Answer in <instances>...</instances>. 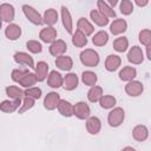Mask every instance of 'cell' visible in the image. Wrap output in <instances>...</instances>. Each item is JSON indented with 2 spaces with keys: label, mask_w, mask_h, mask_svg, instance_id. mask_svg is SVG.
<instances>
[{
  "label": "cell",
  "mask_w": 151,
  "mask_h": 151,
  "mask_svg": "<svg viewBox=\"0 0 151 151\" xmlns=\"http://www.w3.org/2000/svg\"><path fill=\"white\" fill-rule=\"evenodd\" d=\"M80 61L84 66L87 67H96L99 64V54L97 51L92 48H85L80 53Z\"/></svg>",
  "instance_id": "cell-1"
},
{
  "label": "cell",
  "mask_w": 151,
  "mask_h": 151,
  "mask_svg": "<svg viewBox=\"0 0 151 151\" xmlns=\"http://www.w3.org/2000/svg\"><path fill=\"white\" fill-rule=\"evenodd\" d=\"M125 118V112L122 107H112V110L109 112L107 116V122L109 125L112 127H118Z\"/></svg>",
  "instance_id": "cell-2"
},
{
  "label": "cell",
  "mask_w": 151,
  "mask_h": 151,
  "mask_svg": "<svg viewBox=\"0 0 151 151\" xmlns=\"http://www.w3.org/2000/svg\"><path fill=\"white\" fill-rule=\"evenodd\" d=\"M22 12H24L25 17L28 19V21H31L33 25L40 26V25L44 24L42 17H41L40 13H39L35 8H33L32 6H29V5H24V6H22Z\"/></svg>",
  "instance_id": "cell-3"
},
{
  "label": "cell",
  "mask_w": 151,
  "mask_h": 151,
  "mask_svg": "<svg viewBox=\"0 0 151 151\" xmlns=\"http://www.w3.org/2000/svg\"><path fill=\"white\" fill-rule=\"evenodd\" d=\"M143 91H144V86L138 80H130L125 85V92L130 97H138L143 93Z\"/></svg>",
  "instance_id": "cell-4"
},
{
  "label": "cell",
  "mask_w": 151,
  "mask_h": 151,
  "mask_svg": "<svg viewBox=\"0 0 151 151\" xmlns=\"http://www.w3.org/2000/svg\"><path fill=\"white\" fill-rule=\"evenodd\" d=\"M90 106L85 101H78L76 105H73V116H76L78 119H86L90 117Z\"/></svg>",
  "instance_id": "cell-5"
},
{
  "label": "cell",
  "mask_w": 151,
  "mask_h": 151,
  "mask_svg": "<svg viewBox=\"0 0 151 151\" xmlns=\"http://www.w3.org/2000/svg\"><path fill=\"white\" fill-rule=\"evenodd\" d=\"M66 50H67V44L61 39H55L53 42H51L50 48H48L50 53L55 58L64 54L66 52Z\"/></svg>",
  "instance_id": "cell-6"
},
{
  "label": "cell",
  "mask_w": 151,
  "mask_h": 151,
  "mask_svg": "<svg viewBox=\"0 0 151 151\" xmlns=\"http://www.w3.org/2000/svg\"><path fill=\"white\" fill-rule=\"evenodd\" d=\"M127 60L133 64V65H139L143 63L144 60V54H143V51L140 47L138 46H132L130 50H129V53H127Z\"/></svg>",
  "instance_id": "cell-7"
},
{
  "label": "cell",
  "mask_w": 151,
  "mask_h": 151,
  "mask_svg": "<svg viewBox=\"0 0 151 151\" xmlns=\"http://www.w3.org/2000/svg\"><path fill=\"white\" fill-rule=\"evenodd\" d=\"M13 59L17 64L19 65H24L26 67H29V68H34V61H33V58L26 53V52H15L14 55H13Z\"/></svg>",
  "instance_id": "cell-8"
},
{
  "label": "cell",
  "mask_w": 151,
  "mask_h": 151,
  "mask_svg": "<svg viewBox=\"0 0 151 151\" xmlns=\"http://www.w3.org/2000/svg\"><path fill=\"white\" fill-rule=\"evenodd\" d=\"M57 29L53 27V26H47L45 28H42L39 33V38L42 42H46V44H51L53 42L55 39H57Z\"/></svg>",
  "instance_id": "cell-9"
},
{
  "label": "cell",
  "mask_w": 151,
  "mask_h": 151,
  "mask_svg": "<svg viewBox=\"0 0 151 151\" xmlns=\"http://www.w3.org/2000/svg\"><path fill=\"white\" fill-rule=\"evenodd\" d=\"M14 15H15V11L11 4L5 2L0 5V18L2 21L11 22L12 20H14Z\"/></svg>",
  "instance_id": "cell-10"
},
{
  "label": "cell",
  "mask_w": 151,
  "mask_h": 151,
  "mask_svg": "<svg viewBox=\"0 0 151 151\" xmlns=\"http://www.w3.org/2000/svg\"><path fill=\"white\" fill-rule=\"evenodd\" d=\"M60 99L61 98L57 92H50V93L46 94V97L44 99V107L48 111H52V110L57 109Z\"/></svg>",
  "instance_id": "cell-11"
},
{
  "label": "cell",
  "mask_w": 151,
  "mask_h": 151,
  "mask_svg": "<svg viewBox=\"0 0 151 151\" xmlns=\"http://www.w3.org/2000/svg\"><path fill=\"white\" fill-rule=\"evenodd\" d=\"M61 20H63V25H64V28L66 29V32L68 34H72L73 33V21H72V17H71L68 8L65 6L61 7Z\"/></svg>",
  "instance_id": "cell-12"
},
{
  "label": "cell",
  "mask_w": 151,
  "mask_h": 151,
  "mask_svg": "<svg viewBox=\"0 0 151 151\" xmlns=\"http://www.w3.org/2000/svg\"><path fill=\"white\" fill-rule=\"evenodd\" d=\"M101 129V122L98 117H87L86 118V130L91 134H97L99 133Z\"/></svg>",
  "instance_id": "cell-13"
},
{
  "label": "cell",
  "mask_w": 151,
  "mask_h": 151,
  "mask_svg": "<svg viewBox=\"0 0 151 151\" xmlns=\"http://www.w3.org/2000/svg\"><path fill=\"white\" fill-rule=\"evenodd\" d=\"M21 105V99H13V100H4L0 104V111L5 113H12L19 109Z\"/></svg>",
  "instance_id": "cell-14"
},
{
  "label": "cell",
  "mask_w": 151,
  "mask_h": 151,
  "mask_svg": "<svg viewBox=\"0 0 151 151\" xmlns=\"http://www.w3.org/2000/svg\"><path fill=\"white\" fill-rule=\"evenodd\" d=\"M78 83H79V79L76 73H67L63 78V86L66 91H72V90L77 88Z\"/></svg>",
  "instance_id": "cell-15"
},
{
  "label": "cell",
  "mask_w": 151,
  "mask_h": 151,
  "mask_svg": "<svg viewBox=\"0 0 151 151\" xmlns=\"http://www.w3.org/2000/svg\"><path fill=\"white\" fill-rule=\"evenodd\" d=\"M55 65H57V67H58L59 70H61V71H70V70L73 67V60H72L71 57L61 54V55L57 57V59H55Z\"/></svg>",
  "instance_id": "cell-16"
},
{
  "label": "cell",
  "mask_w": 151,
  "mask_h": 151,
  "mask_svg": "<svg viewBox=\"0 0 151 151\" xmlns=\"http://www.w3.org/2000/svg\"><path fill=\"white\" fill-rule=\"evenodd\" d=\"M5 35H6V38L8 40L14 41V40L20 38V35H21V27L19 25H17V24H9L6 27V29H5Z\"/></svg>",
  "instance_id": "cell-17"
},
{
  "label": "cell",
  "mask_w": 151,
  "mask_h": 151,
  "mask_svg": "<svg viewBox=\"0 0 151 151\" xmlns=\"http://www.w3.org/2000/svg\"><path fill=\"white\" fill-rule=\"evenodd\" d=\"M120 64H122V59H120L119 55H117V54H110V55H107V58L105 60V68L109 72H113V71H116V70L119 68Z\"/></svg>",
  "instance_id": "cell-18"
},
{
  "label": "cell",
  "mask_w": 151,
  "mask_h": 151,
  "mask_svg": "<svg viewBox=\"0 0 151 151\" xmlns=\"http://www.w3.org/2000/svg\"><path fill=\"white\" fill-rule=\"evenodd\" d=\"M126 28H127V22L124 19H116L110 25V32L113 35H118V34L124 33L126 31Z\"/></svg>",
  "instance_id": "cell-19"
},
{
  "label": "cell",
  "mask_w": 151,
  "mask_h": 151,
  "mask_svg": "<svg viewBox=\"0 0 151 151\" xmlns=\"http://www.w3.org/2000/svg\"><path fill=\"white\" fill-rule=\"evenodd\" d=\"M34 68H35L34 74H35V77H37V80H38V81H44V80L47 78V76H48V65H47V63H45V61H39V63L34 66Z\"/></svg>",
  "instance_id": "cell-20"
},
{
  "label": "cell",
  "mask_w": 151,
  "mask_h": 151,
  "mask_svg": "<svg viewBox=\"0 0 151 151\" xmlns=\"http://www.w3.org/2000/svg\"><path fill=\"white\" fill-rule=\"evenodd\" d=\"M77 29L80 31L81 33H84L86 37H88V35H91V34L93 33L94 27H93V25H92L87 19L80 18V19L78 20V22H77Z\"/></svg>",
  "instance_id": "cell-21"
},
{
  "label": "cell",
  "mask_w": 151,
  "mask_h": 151,
  "mask_svg": "<svg viewBox=\"0 0 151 151\" xmlns=\"http://www.w3.org/2000/svg\"><path fill=\"white\" fill-rule=\"evenodd\" d=\"M132 136L137 142H144L149 137V130L145 125H137L132 130Z\"/></svg>",
  "instance_id": "cell-22"
},
{
  "label": "cell",
  "mask_w": 151,
  "mask_h": 151,
  "mask_svg": "<svg viewBox=\"0 0 151 151\" xmlns=\"http://www.w3.org/2000/svg\"><path fill=\"white\" fill-rule=\"evenodd\" d=\"M90 17H91L92 21L100 27H104L109 24V18L106 15H104L101 12H99L98 9H92L90 12Z\"/></svg>",
  "instance_id": "cell-23"
},
{
  "label": "cell",
  "mask_w": 151,
  "mask_h": 151,
  "mask_svg": "<svg viewBox=\"0 0 151 151\" xmlns=\"http://www.w3.org/2000/svg\"><path fill=\"white\" fill-rule=\"evenodd\" d=\"M47 84L53 88H59L63 86V76L57 71H51L47 76Z\"/></svg>",
  "instance_id": "cell-24"
},
{
  "label": "cell",
  "mask_w": 151,
  "mask_h": 151,
  "mask_svg": "<svg viewBox=\"0 0 151 151\" xmlns=\"http://www.w3.org/2000/svg\"><path fill=\"white\" fill-rule=\"evenodd\" d=\"M119 79L123 81H130L133 80L134 77L137 76V70L132 66H125L119 71Z\"/></svg>",
  "instance_id": "cell-25"
},
{
  "label": "cell",
  "mask_w": 151,
  "mask_h": 151,
  "mask_svg": "<svg viewBox=\"0 0 151 151\" xmlns=\"http://www.w3.org/2000/svg\"><path fill=\"white\" fill-rule=\"evenodd\" d=\"M57 109H58L59 113L61 116H64V117H71V116H73V105L70 101L65 100V99H60Z\"/></svg>",
  "instance_id": "cell-26"
},
{
  "label": "cell",
  "mask_w": 151,
  "mask_h": 151,
  "mask_svg": "<svg viewBox=\"0 0 151 151\" xmlns=\"http://www.w3.org/2000/svg\"><path fill=\"white\" fill-rule=\"evenodd\" d=\"M42 21L47 26H53L58 21V12L54 8L46 9L45 13H44V17H42Z\"/></svg>",
  "instance_id": "cell-27"
},
{
  "label": "cell",
  "mask_w": 151,
  "mask_h": 151,
  "mask_svg": "<svg viewBox=\"0 0 151 151\" xmlns=\"http://www.w3.org/2000/svg\"><path fill=\"white\" fill-rule=\"evenodd\" d=\"M97 6H98V11L101 12L104 15H106L107 18H116V12L113 9V7H111L109 4H106L104 0H98L97 1Z\"/></svg>",
  "instance_id": "cell-28"
},
{
  "label": "cell",
  "mask_w": 151,
  "mask_h": 151,
  "mask_svg": "<svg viewBox=\"0 0 151 151\" xmlns=\"http://www.w3.org/2000/svg\"><path fill=\"white\" fill-rule=\"evenodd\" d=\"M37 77H35V74L34 73H32V72H27L19 81H18V84L19 85H21L22 87H25V88H27V87H31V86H33V85H35L37 84Z\"/></svg>",
  "instance_id": "cell-29"
},
{
  "label": "cell",
  "mask_w": 151,
  "mask_h": 151,
  "mask_svg": "<svg viewBox=\"0 0 151 151\" xmlns=\"http://www.w3.org/2000/svg\"><path fill=\"white\" fill-rule=\"evenodd\" d=\"M72 44L76 47H84L87 44V38L84 33L77 29L74 33H72Z\"/></svg>",
  "instance_id": "cell-30"
},
{
  "label": "cell",
  "mask_w": 151,
  "mask_h": 151,
  "mask_svg": "<svg viewBox=\"0 0 151 151\" xmlns=\"http://www.w3.org/2000/svg\"><path fill=\"white\" fill-rule=\"evenodd\" d=\"M101 96H103V88L100 86H97V85L91 86V88L87 92V99L91 103H97Z\"/></svg>",
  "instance_id": "cell-31"
},
{
  "label": "cell",
  "mask_w": 151,
  "mask_h": 151,
  "mask_svg": "<svg viewBox=\"0 0 151 151\" xmlns=\"http://www.w3.org/2000/svg\"><path fill=\"white\" fill-rule=\"evenodd\" d=\"M107 41H109V33L105 31L97 32L92 38V42L96 46H104L107 44Z\"/></svg>",
  "instance_id": "cell-32"
},
{
  "label": "cell",
  "mask_w": 151,
  "mask_h": 151,
  "mask_svg": "<svg viewBox=\"0 0 151 151\" xmlns=\"http://www.w3.org/2000/svg\"><path fill=\"white\" fill-rule=\"evenodd\" d=\"M97 80H98V77L94 72L92 71H84L83 74H81V81L87 85V86H93L97 84Z\"/></svg>",
  "instance_id": "cell-33"
},
{
  "label": "cell",
  "mask_w": 151,
  "mask_h": 151,
  "mask_svg": "<svg viewBox=\"0 0 151 151\" xmlns=\"http://www.w3.org/2000/svg\"><path fill=\"white\" fill-rule=\"evenodd\" d=\"M98 103H99V105H100L101 109H112V107H114L117 100H116V98L113 96H110V94L104 96L103 94L100 97V99L98 100Z\"/></svg>",
  "instance_id": "cell-34"
},
{
  "label": "cell",
  "mask_w": 151,
  "mask_h": 151,
  "mask_svg": "<svg viewBox=\"0 0 151 151\" xmlns=\"http://www.w3.org/2000/svg\"><path fill=\"white\" fill-rule=\"evenodd\" d=\"M113 48H114V51H117V52H119V53H123V52H125L126 50H127V47H129V40H127V38H125V37H119V38H117L114 41H113Z\"/></svg>",
  "instance_id": "cell-35"
},
{
  "label": "cell",
  "mask_w": 151,
  "mask_h": 151,
  "mask_svg": "<svg viewBox=\"0 0 151 151\" xmlns=\"http://www.w3.org/2000/svg\"><path fill=\"white\" fill-rule=\"evenodd\" d=\"M6 94L9 97V98H12V99H22L24 98V91L20 88V87H18V86H14V85H12V86H7L6 87Z\"/></svg>",
  "instance_id": "cell-36"
},
{
  "label": "cell",
  "mask_w": 151,
  "mask_h": 151,
  "mask_svg": "<svg viewBox=\"0 0 151 151\" xmlns=\"http://www.w3.org/2000/svg\"><path fill=\"white\" fill-rule=\"evenodd\" d=\"M35 104V99L31 98V97H27V96H24V98L21 99V105H20V109H19V113H24L28 110H31Z\"/></svg>",
  "instance_id": "cell-37"
},
{
  "label": "cell",
  "mask_w": 151,
  "mask_h": 151,
  "mask_svg": "<svg viewBox=\"0 0 151 151\" xmlns=\"http://www.w3.org/2000/svg\"><path fill=\"white\" fill-rule=\"evenodd\" d=\"M120 12L124 15H130L133 12V4L131 0H122L120 5H119Z\"/></svg>",
  "instance_id": "cell-38"
},
{
  "label": "cell",
  "mask_w": 151,
  "mask_h": 151,
  "mask_svg": "<svg viewBox=\"0 0 151 151\" xmlns=\"http://www.w3.org/2000/svg\"><path fill=\"white\" fill-rule=\"evenodd\" d=\"M26 47L31 53H34V54L41 53V51H42V46L38 40H28L26 42Z\"/></svg>",
  "instance_id": "cell-39"
},
{
  "label": "cell",
  "mask_w": 151,
  "mask_h": 151,
  "mask_svg": "<svg viewBox=\"0 0 151 151\" xmlns=\"http://www.w3.org/2000/svg\"><path fill=\"white\" fill-rule=\"evenodd\" d=\"M139 41L142 45L144 46H147V45H151V31L145 28V29H142L139 32Z\"/></svg>",
  "instance_id": "cell-40"
},
{
  "label": "cell",
  "mask_w": 151,
  "mask_h": 151,
  "mask_svg": "<svg viewBox=\"0 0 151 151\" xmlns=\"http://www.w3.org/2000/svg\"><path fill=\"white\" fill-rule=\"evenodd\" d=\"M24 94L27 96V97H31L33 99H39L41 97V88L39 87H34V86H31V87H27L25 91H24Z\"/></svg>",
  "instance_id": "cell-41"
},
{
  "label": "cell",
  "mask_w": 151,
  "mask_h": 151,
  "mask_svg": "<svg viewBox=\"0 0 151 151\" xmlns=\"http://www.w3.org/2000/svg\"><path fill=\"white\" fill-rule=\"evenodd\" d=\"M28 71L27 70H19V68H15V70H13L12 71V74H11V78H12V80L13 81H15V83H18L26 73H27Z\"/></svg>",
  "instance_id": "cell-42"
},
{
  "label": "cell",
  "mask_w": 151,
  "mask_h": 151,
  "mask_svg": "<svg viewBox=\"0 0 151 151\" xmlns=\"http://www.w3.org/2000/svg\"><path fill=\"white\" fill-rule=\"evenodd\" d=\"M136 5L139 6V7H145L147 4H149V0H134Z\"/></svg>",
  "instance_id": "cell-43"
},
{
  "label": "cell",
  "mask_w": 151,
  "mask_h": 151,
  "mask_svg": "<svg viewBox=\"0 0 151 151\" xmlns=\"http://www.w3.org/2000/svg\"><path fill=\"white\" fill-rule=\"evenodd\" d=\"M118 1H119V0H106L105 2H106V4H109L111 7H114V6L118 4Z\"/></svg>",
  "instance_id": "cell-44"
},
{
  "label": "cell",
  "mask_w": 151,
  "mask_h": 151,
  "mask_svg": "<svg viewBox=\"0 0 151 151\" xmlns=\"http://www.w3.org/2000/svg\"><path fill=\"white\" fill-rule=\"evenodd\" d=\"M146 47V58L149 59V60H151V54H150V48H151V45H147V46H145Z\"/></svg>",
  "instance_id": "cell-45"
},
{
  "label": "cell",
  "mask_w": 151,
  "mask_h": 151,
  "mask_svg": "<svg viewBox=\"0 0 151 151\" xmlns=\"http://www.w3.org/2000/svg\"><path fill=\"white\" fill-rule=\"evenodd\" d=\"M124 150H132V151H134V147H132V146H127V147H124Z\"/></svg>",
  "instance_id": "cell-46"
},
{
  "label": "cell",
  "mask_w": 151,
  "mask_h": 151,
  "mask_svg": "<svg viewBox=\"0 0 151 151\" xmlns=\"http://www.w3.org/2000/svg\"><path fill=\"white\" fill-rule=\"evenodd\" d=\"M1 26H2V20H1V18H0V28H1Z\"/></svg>",
  "instance_id": "cell-47"
}]
</instances>
